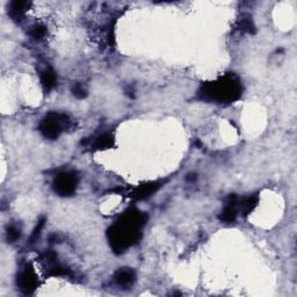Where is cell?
Here are the masks:
<instances>
[{
  "instance_id": "6da1fadb",
  "label": "cell",
  "mask_w": 297,
  "mask_h": 297,
  "mask_svg": "<svg viewBox=\"0 0 297 297\" xmlns=\"http://www.w3.org/2000/svg\"><path fill=\"white\" fill-rule=\"evenodd\" d=\"M147 215L138 210H129L108 230V238L115 252H123L136 243L147 222Z\"/></svg>"
},
{
  "instance_id": "7a4b0ae2",
  "label": "cell",
  "mask_w": 297,
  "mask_h": 297,
  "mask_svg": "<svg viewBox=\"0 0 297 297\" xmlns=\"http://www.w3.org/2000/svg\"><path fill=\"white\" fill-rule=\"evenodd\" d=\"M243 87L239 78L234 73L224 74L217 80L203 84L199 89V98L205 101L229 103L241 95Z\"/></svg>"
},
{
  "instance_id": "3957f363",
  "label": "cell",
  "mask_w": 297,
  "mask_h": 297,
  "mask_svg": "<svg viewBox=\"0 0 297 297\" xmlns=\"http://www.w3.org/2000/svg\"><path fill=\"white\" fill-rule=\"evenodd\" d=\"M70 120L65 114L60 113H49L40 123V131L44 137L49 140H56L59 135L69 127Z\"/></svg>"
},
{
  "instance_id": "277c9868",
  "label": "cell",
  "mask_w": 297,
  "mask_h": 297,
  "mask_svg": "<svg viewBox=\"0 0 297 297\" xmlns=\"http://www.w3.org/2000/svg\"><path fill=\"white\" fill-rule=\"evenodd\" d=\"M79 178L76 172H62L55 178L54 189L59 196H71L76 192Z\"/></svg>"
},
{
  "instance_id": "5b68a950",
  "label": "cell",
  "mask_w": 297,
  "mask_h": 297,
  "mask_svg": "<svg viewBox=\"0 0 297 297\" xmlns=\"http://www.w3.org/2000/svg\"><path fill=\"white\" fill-rule=\"evenodd\" d=\"M38 286V279L33 269L25 268L18 276V287L24 294H33Z\"/></svg>"
},
{
  "instance_id": "8992f818",
  "label": "cell",
  "mask_w": 297,
  "mask_h": 297,
  "mask_svg": "<svg viewBox=\"0 0 297 297\" xmlns=\"http://www.w3.org/2000/svg\"><path fill=\"white\" fill-rule=\"evenodd\" d=\"M237 206H238V200L236 198V195L229 196L227 206H225V208L223 209L221 214H219L218 218L221 219L222 222H225V223L235 222L238 214Z\"/></svg>"
},
{
  "instance_id": "52a82bcc",
  "label": "cell",
  "mask_w": 297,
  "mask_h": 297,
  "mask_svg": "<svg viewBox=\"0 0 297 297\" xmlns=\"http://www.w3.org/2000/svg\"><path fill=\"white\" fill-rule=\"evenodd\" d=\"M136 280V273L131 268H120L114 274V281L120 287H129Z\"/></svg>"
},
{
  "instance_id": "ba28073f",
  "label": "cell",
  "mask_w": 297,
  "mask_h": 297,
  "mask_svg": "<svg viewBox=\"0 0 297 297\" xmlns=\"http://www.w3.org/2000/svg\"><path fill=\"white\" fill-rule=\"evenodd\" d=\"M40 78H41L42 86H43V89L46 92H50L51 89L56 86L57 76H56V73L54 72V70L50 69V67H48V69H44L43 71H42L40 74Z\"/></svg>"
},
{
  "instance_id": "9c48e42d",
  "label": "cell",
  "mask_w": 297,
  "mask_h": 297,
  "mask_svg": "<svg viewBox=\"0 0 297 297\" xmlns=\"http://www.w3.org/2000/svg\"><path fill=\"white\" fill-rule=\"evenodd\" d=\"M28 7L29 2L27 1H13L9 6V17L14 21H21Z\"/></svg>"
},
{
  "instance_id": "30bf717a",
  "label": "cell",
  "mask_w": 297,
  "mask_h": 297,
  "mask_svg": "<svg viewBox=\"0 0 297 297\" xmlns=\"http://www.w3.org/2000/svg\"><path fill=\"white\" fill-rule=\"evenodd\" d=\"M159 187H160V185L158 182L147 183V185L137 187V188L134 190V193H132L131 196L136 200L147 199V198H148V196H151V194H153V193L156 192Z\"/></svg>"
},
{
  "instance_id": "8fae6325",
  "label": "cell",
  "mask_w": 297,
  "mask_h": 297,
  "mask_svg": "<svg viewBox=\"0 0 297 297\" xmlns=\"http://www.w3.org/2000/svg\"><path fill=\"white\" fill-rule=\"evenodd\" d=\"M113 145H114V137H113V135L103 134L95 138L92 147L96 148V150H107V148H111Z\"/></svg>"
},
{
  "instance_id": "7c38bea8",
  "label": "cell",
  "mask_w": 297,
  "mask_h": 297,
  "mask_svg": "<svg viewBox=\"0 0 297 297\" xmlns=\"http://www.w3.org/2000/svg\"><path fill=\"white\" fill-rule=\"evenodd\" d=\"M258 203V198L257 196H248V198H245L243 201H238V205H239V208L241 212L244 215L250 214V212L253 210L254 207L257 206Z\"/></svg>"
},
{
  "instance_id": "4fadbf2b",
  "label": "cell",
  "mask_w": 297,
  "mask_h": 297,
  "mask_svg": "<svg viewBox=\"0 0 297 297\" xmlns=\"http://www.w3.org/2000/svg\"><path fill=\"white\" fill-rule=\"evenodd\" d=\"M21 236V230L19 229L17 225H11L7 228V232H6V237H7L8 243H15Z\"/></svg>"
},
{
  "instance_id": "5bb4252c",
  "label": "cell",
  "mask_w": 297,
  "mask_h": 297,
  "mask_svg": "<svg viewBox=\"0 0 297 297\" xmlns=\"http://www.w3.org/2000/svg\"><path fill=\"white\" fill-rule=\"evenodd\" d=\"M240 29L245 33L248 34H254L256 33V26L253 25V21H252V18L247 17V18H243L240 20Z\"/></svg>"
},
{
  "instance_id": "9a60e30c",
  "label": "cell",
  "mask_w": 297,
  "mask_h": 297,
  "mask_svg": "<svg viewBox=\"0 0 297 297\" xmlns=\"http://www.w3.org/2000/svg\"><path fill=\"white\" fill-rule=\"evenodd\" d=\"M46 33H47L46 27H44V26L37 25V26H34V27L31 28L30 36L35 38V40H41V38H43L44 36H46Z\"/></svg>"
},
{
  "instance_id": "2e32d148",
  "label": "cell",
  "mask_w": 297,
  "mask_h": 297,
  "mask_svg": "<svg viewBox=\"0 0 297 297\" xmlns=\"http://www.w3.org/2000/svg\"><path fill=\"white\" fill-rule=\"evenodd\" d=\"M44 223H46V218L42 217V218H41V221L37 223L36 228H35V230L33 231V234H31L30 238H29V243H30V244H34L35 241H37L38 237H40V235H41L42 229H43V227H44Z\"/></svg>"
},
{
  "instance_id": "e0dca14e",
  "label": "cell",
  "mask_w": 297,
  "mask_h": 297,
  "mask_svg": "<svg viewBox=\"0 0 297 297\" xmlns=\"http://www.w3.org/2000/svg\"><path fill=\"white\" fill-rule=\"evenodd\" d=\"M72 93L73 95L78 99H84L87 96L86 89L82 85V84H74L72 86Z\"/></svg>"
},
{
  "instance_id": "ac0fdd59",
  "label": "cell",
  "mask_w": 297,
  "mask_h": 297,
  "mask_svg": "<svg viewBox=\"0 0 297 297\" xmlns=\"http://www.w3.org/2000/svg\"><path fill=\"white\" fill-rule=\"evenodd\" d=\"M196 179H198V174H196V173H188L186 176V180H187V181H189V182L195 181Z\"/></svg>"
}]
</instances>
